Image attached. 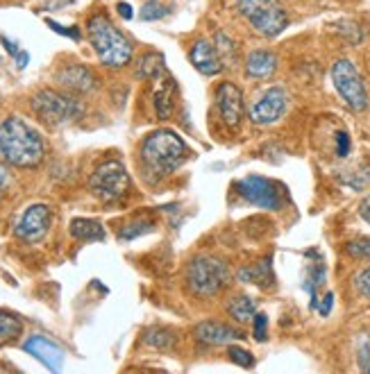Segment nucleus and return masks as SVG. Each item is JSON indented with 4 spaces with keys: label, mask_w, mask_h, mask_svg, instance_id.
<instances>
[{
    "label": "nucleus",
    "mask_w": 370,
    "mask_h": 374,
    "mask_svg": "<svg viewBox=\"0 0 370 374\" xmlns=\"http://www.w3.org/2000/svg\"><path fill=\"white\" fill-rule=\"evenodd\" d=\"M195 338H198L202 345H230L232 341H239L243 338V333L227 327V324H220V322H212V320H205L200 322L198 327L193 329Z\"/></svg>",
    "instance_id": "obj_16"
},
{
    "label": "nucleus",
    "mask_w": 370,
    "mask_h": 374,
    "mask_svg": "<svg viewBox=\"0 0 370 374\" xmlns=\"http://www.w3.org/2000/svg\"><path fill=\"white\" fill-rule=\"evenodd\" d=\"M332 304H334V295L327 293V295L323 297V302H320V306H318V313L323 316V318H327V316L332 313Z\"/></svg>",
    "instance_id": "obj_36"
},
{
    "label": "nucleus",
    "mask_w": 370,
    "mask_h": 374,
    "mask_svg": "<svg viewBox=\"0 0 370 374\" xmlns=\"http://www.w3.org/2000/svg\"><path fill=\"white\" fill-rule=\"evenodd\" d=\"M227 356H230L232 363H237V365H241V368H252V365H255L252 354L248 352V349L239 347V345H230Z\"/></svg>",
    "instance_id": "obj_29"
},
{
    "label": "nucleus",
    "mask_w": 370,
    "mask_h": 374,
    "mask_svg": "<svg viewBox=\"0 0 370 374\" xmlns=\"http://www.w3.org/2000/svg\"><path fill=\"white\" fill-rule=\"evenodd\" d=\"M71 236L78 241H103L105 239V229L103 224L93 220V218H73L71 220Z\"/></svg>",
    "instance_id": "obj_19"
},
{
    "label": "nucleus",
    "mask_w": 370,
    "mask_h": 374,
    "mask_svg": "<svg viewBox=\"0 0 370 374\" xmlns=\"http://www.w3.org/2000/svg\"><path fill=\"white\" fill-rule=\"evenodd\" d=\"M345 252H348L352 259H370V236L345 243Z\"/></svg>",
    "instance_id": "obj_27"
},
{
    "label": "nucleus",
    "mask_w": 370,
    "mask_h": 374,
    "mask_svg": "<svg viewBox=\"0 0 370 374\" xmlns=\"http://www.w3.org/2000/svg\"><path fill=\"white\" fill-rule=\"evenodd\" d=\"M0 41H3V46H5V50H7L9 55H14V57H16V55L21 53V50H19V46H16L14 41H9L7 36H0Z\"/></svg>",
    "instance_id": "obj_39"
},
{
    "label": "nucleus",
    "mask_w": 370,
    "mask_h": 374,
    "mask_svg": "<svg viewBox=\"0 0 370 374\" xmlns=\"http://www.w3.org/2000/svg\"><path fill=\"white\" fill-rule=\"evenodd\" d=\"M239 281L243 284H257V286H270L273 284V270H270V259L259 261L252 266H243L239 270Z\"/></svg>",
    "instance_id": "obj_20"
},
{
    "label": "nucleus",
    "mask_w": 370,
    "mask_h": 374,
    "mask_svg": "<svg viewBox=\"0 0 370 374\" xmlns=\"http://www.w3.org/2000/svg\"><path fill=\"white\" fill-rule=\"evenodd\" d=\"M237 191L243 199H248L250 204L266 209V211H277L282 207V191L275 182H270L259 175H248L241 182H237Z\"/></svg>",
    "instance_id": "obj_9"
},
{
    "label": "nucleus",
    "mask_w": 370,
    "mask_h": 374,
    "mask_svg": "<svg viewBox=\"0 0 370 374\" xmlns=\"http://www.w3.org/2000/svg\"><path fill=\"white\" fill-rule=\"evenodd\" d=\"M166 14H168V7L166 5L157 3V0H148V3L139 11V19L141 21H159V19H164Z\"/></svg>",
    "instance_id": "obj_26"
},
{
    "label": "nucleus",
    "mask_w": 370,
    "mask_h": 374,
    "mask_svg": "<svg viewBox=\"0 0 370 374\" xmlns=\"http://www.w3.org/2000/svg\"><path fill=\"white\" fill-rule=\"evenodd\" d=\"M23 349H26L30 356H34L36 360H41V363L53 372H59L61 365H64V352L48 338H43V336H32V338L26 341Z\"/></svg>",
    "instance_id": "obj_14"
},
{
    "label": "nucleus",
    "mask_w": 370,
    "mask_h": 374,
    "mask_svg": "<svg viewBox=\"0 0 370 374\" xmlns=\"http://www.w3.org/2000/svg\"><path fill=\"white\" fill-rule=\"evenodd\" d=\"M153 227H155V224H153L150 220H139V222L128 224V227H123L118 236H120L123 241H132V239H137V236H141V234H145V232H150Z\"/></svg>",
    "instance_id": "obj_28"
},
{
    "label": "nucleus",
    "mask_w": 370,
    "mask_h": 374,
    "mask_svg": "<svg viewBox=\"0 0 370 374\" xmlns=\"http://www.w3.org/2000/svg\"><path fill=\"white\" fill-rule=\"evenodd\" d=\"M352 284H354V291L356 293L364 295V297H370V268H364V270L356 272Z\"/></svg>",
    "instance_id": "obj_33"
},
{
    "label": "nucleus",
    "mask_w": 370,
    "mask_h": 374,
    "mask_svg": "<svg viewBox=\"0 0 370 374\" xmlns=\"http://www.w3.org/2000/svg\"><path fill=\"white\" fill-rule=\"evenodd\" d=\"M166 71L164 64V57L159 53H145L139 57V64H137V78L141 80H159Z\"/></svg>",
    "instance_id": "obj_21"
},
{
    "label": "nucleus",
    "mask_w": 370,
    "mask_h": 374,
    "mask_svg": "<svg viewBox=\"0 0 370 374\" xmlns=\"http://www.w3.org/2000/svg\"><path fill=\"white\" fill-rule=\"evenodd\" d=\"M30 105H32V111L36 114V118L46 125H53V128L66 120L78 118L82 114V105L76 98L53 91V89H41L39 93H34Z\"/></svg>",
    "instance_id": "obj_6"
},
{
    "label": "nucleus",
    "mask_w": 370,
    "mask_h": 374,
    "mask_svg": "<svg viewBox=\"0 0 370 374\" xmlns=\"http://www.w3.org/2000/svg\"><path fill=\"white\" fill-rule=\"evenodd\" d=\"M175 91H178V82L173 80V78H162L157 84V89H155V111H157V116L162 118V120H168L170 114H173V107H175Z\"/></svg>",
    "instance_id": "obj_18"
},
{
    "label": "nucleus",
    "mask_w": 370,
    "mask_h": 374,
    "mask_svg": "<svg viewBox=\"0 0 370 374\" xmlns=\"http://www.w3.org/2000/svg\"><path fill=\"white\" fill-rule=\"evenodd\" d=\"M216 109L227 128L234 130L241 125L245 105H243V93L234 82H220L216 86Z\"/></svg>",
    "instance_id": "obj_12"
},
{
    "label": "nucleus",
    "mask_w": 370,
    "mask_h": 374,
    "mask_svg": "<svg viewBox=\"0 0 370 374\" xmlns=\"http://www.w3.org/2000/svg\"><path fill=\"white\" fill-rule=\"evenodd\" d=\"M28 53H19L16 55V64H19V68H26V64H28Z\"/></svg>",
    "instance_id": "obj_41"
},
{
    "label": "nucleus",
    "mask_w": 370,
    "mask_h": 374,
    "mask_svg": "<svg viewBox=\"0 0 370 374\" xmlns=\"http://www.w3.org/2000/svg\"><path fill=\"white\" fill-rule=\"evenodd\" d=\"M189 59L195 66V71H200L202 75H209V78H214V75H218L225 68V61H223V57H220L216 43L209 41V39L195 41L191 53H189Z\"/></svg>",
    "instance_id": "obj_13"
},
{
    "label": "nucleus",
    "mask_w": 370,
    "mask_h": 374,
    "mask_svg": "<svg viewBox=\"0 0 370 374\" xmlns=\"http://www.w3.org/2000/svg\"><path fill=\"white\" fill-rule=\"evenodd\" d=\"M227 311H230V316L237 322H248L257 313V302L248 295H237V297L230 299Z\"/></svg>",
    "instance_id": "obj_22"
},
{
    "label": "nucleus",
    "mask_w": 370,
    "mask_h": 374,
    "mask_svg": "<svg viewBox=\"0 0 370 374\" xmlns=\"http://www.w3.org/2000/svg\"><path fill=\"white\" fill-rule=\"evenodd\" d=\"M356 360H359V368L370 374V333H366L359 341V349H356Z\"/></svg>",
    "instance_id": "obj_31"
},
{
    "label": "nucleus",
    "mask_w": 370,
    "mask_h": 374,
    "mask_svg": "<svg viewBox=\"0 0 370 374\" xmlns=\"http://www.w3.org/2000/svg\"><path fill=\"white\" fill-rule=\"evenodd\" d=\"M287 107H289L287 91L279 89V86H273V89H268L250 107V120L255 125H262V128L264 125H273L287 114Z\"/></svg>",
    "instance_id": "obj_11"
},
{
    "label": "nucleus",
    "mask_w": 370,
    "mask_h": 374,
    "mask_svg": "<svg viewBox=\"0 0 370 374\" xmlns=\"http://www.w3.org/2000/svg\"><path fill=\"white\" fill-rule=\"evenodd\" d=\"M332 82H334V89L352 111H364L368 107V91L364 78L350 59H339L332 66Z\"/></svg>",
    "instance_id": "obj_8"
},
{
    "label": "nucleus",
    "mask_w": 370,
    "mask_h": 374,
    "mask_svg": "<svg viewBox=\"0 0 370 374\" xmlns=\"http://www.w3.org/2000/svg\"><path fill=\"white\" fill-rule=\"evenodd\" d=\"M91 193L103 199V202H118L120 197H125L130 189V175L125 166L116 159L103 161L91 175Z\"/></svg>",
    "instance_id": "obj_7"
},
{
    "label": "nucleus",
    "mask_w": 370,
    "mask_h": 374,
    "mask_svg": "<svg viewBox=\"0 0 370 374\" xmlns=\"http://www.w3.org/2000/svg\"><path fill=\"white\" fill-rule=\"evenodd\" d=\"M116 9H118L120 19H125V21H132V19H134V9H132V5H128V3H118Z\"/></svg>",
    "instance_id": "obj_37"
},
{
    "label": "nucleus",
    "mask_w": 370,
    "mask_h": 374,
    "mask_svg": "<svg viewBox=\"0 0 370 374\" xmlns=\"http://www.w3.org/2000/svg\"><path fill=\"white\" fill-rule=\"evenodd\" d=\"M339 34H343V36H348V41L350 43H359L361 39H364V32H361V28L356 23H352V21H341L339 25Z\"/></svg>",
    "instance_id": "obj_30"
},
{
    "label": "nucleus",
    "mask_w": 370,
    "mask_h": 374,
    "mask_svg": "<svg viewBox=\"0 0 370 374\" xmlns=\"http://www.w3.org/2000/svg\"><path fill=\"white\" fill-rule=\"evenodd\" d=\"M7 184H9V172L5 166H0V195H3V191L7 189Z\"/></svg>",
    "instance_id": "obj_40"
},
{
    "label": "nucleus",
    "mask_w": 370,
    "mask_h": 374,
    "mask_svg": "<svg viewBox=\"0 0 370 374\" xmlns=\"http://www.w3.org/2000/svg\"><path fill=\"white\" fill-rule=\"evenodd\" d=\"M336 155L341 159H345L350 155V136H348V132H339L336 134Z\"/></svg>",
    "instance_id": "obj_35"
},
{
    "label": "nucleus",
    "mask_w": 370,
    "mask_h": 374,
    "mask_svg": "<svg viewBox=\"0 0 370 374\" xmlns=\"http://www.w3.org/2000/svg\"><path fill=\"white\" fill-rule=\"evenodd\" d=\"M189 157V147L180 134L173 130H157L148 134L141 145V161L148 172L168 177Z\"/></svg>",
    "instance_id": "obj_2"
},
{
    "label": "nucleus",
    "mask_w": 370,
    "mask_h": 374,
    "mask_svg": "<svg viewBox=\"0 0 370 374\" xmlns=\"http://www.w3.org/2000/svg\"><path fill=\"white\" fill-rule=\"evenodd\" d=\"M241 16L248 21L257 34L266 39H275L287 30L289 16L277 0H237Z\"/></svg>",
    "instance_id": "obj_5"
},
{
    "label": "nucleus",
    "mask_w": 370,
    "mask_h": 374,
    "mask_svg": "<svg viewBox=\"0 0 370 374\" xmlns=\"http://www.w3.org/2000/svg\"><path fill=\"white\" fill-rule=\"evenodd\" d=\"M359 216L370 224V195H366V197L361 199V204H359Z\"/></svg>",
    "instance_id": "obj_38"
},
{
    "label": "nucleus",
    "mask_w": 370,
    "mask_h": 374,
    "mask_svg": "<svg viewBox=\"0 0 370 374\" xmlns=\"http://www.w3.org/2000/svg\"><path fill=\"white\" fill-rule=\"evenodd\" d=\"M143 343L155 349H170L178 343V336L166 327H150L143 333Z\"/></svg>",
    "instance_id": "obj_24"
},
{
    "label": "nucleus",
    "mask_w": 370,
    "mask_h": 374,
    "mask_svg": "<svg viewBox=\"0 0 370 374\" xmlns=\"http://www.w3.org/2000/svg\"><path fill=\"white\" fill-rule=\"evenodd\" d=\"M51 220L53 214L46 204H32L21 214L14 234L16 239H21L23 243H39L43 236L51 229Z\"/></svg>",
    "instance_id": "obj_10"
},
{
    "label": "nucleus",
    "mask_w": 370,
    "mask_h": 374,
    "mask_svg": "<svg viewBox=\"0 0 370 374\" xmlns=\"http://www.w3.org/2000/svg\"><path fill=\"white\" fill-rule=\"evenodd\" d=\"M46 143L41 134L23 118L11 116L0 123V157L16 168H34L43 161Z\"/></svg>",
    "instance_id": "obj_1"
},
{
    "label": "nucleus",
    "mask_w": 370,
    "mask_h": 374,
    "mask_svg": "<svg viewBox=\"0 0 370 374\" xmlns=\"http://www.w3.org/2000/svg\"><path fill=\"white\" fill-rule=\"evenodd\" d=\"M216 48H218V53L220 57H223V61L227 64H234V59H237V46H234V41L230 39V36L225 32H216V39H214Z\"/></svg>",
    "instance_id": "obj_25"
},
{
    "label": "nucleus",
    "mask_w": 370,
    "mask_h": 374,
    "mask_svg": "<svg viewBox=\"0 0 370 374\" xmlns=\"http://www.w3.org/2000/svg\"><path fill=\"white\" fill-rule=\"evenodd\" d=\"M55 78L61 86H64V89H68L73 93H89V91L96 89V84H98L91 68H86L82 64H71L66 68H61Z\"/></svg>",
    "instance_id": "obj_15"
},
{
    "label": "nucleus",
    "mask_w": 370,
    "mask_h": 374,
    "mask_svg": "<svg viewBox=\"0 0 370 374\" xmlns=\"http://www.w3.org/2000/svg\"><path fill=\"white\" fill-rule=\"evenodd\" d=\"M252 324H255V341L264 343L266 336H268V318H266V313H255Z\"/></svg>",
    "instance_id": "obj_34"
},
{
    "label": "nucleus",
    "mask_w": 370,
    "mask_h": 374,
    "mask_svg": "<svg viewBox=\"0 0 370 374\" xmlns=\"http://www.w3.org/2000/svg\"><path fill=\"white\" fill-rule=\"evenodd\" d=\"M23 331V322L9 313V311L0 308V347L7 345V343H14Z\"/></svg>",
    "instance_id": "obj_23"
},
{
    "label": "nucleus",
    "mask_w": 370,
    "mask_h": 374,
    "mask_svg": "<svg viewBox=\"0 0 370 374\" xmlns=\"http://www.w3.org/2000/svg\"><path fill=\"white\" fill-rule=\"evenodd\" d=\"M277 71V57L270 50H252L245 61V75L255 80H266Z\"/></svg>",
    "instance_id": "obj_17"
},
{
    "label": "nucleus",
    "mask_w": 370,
    "mask_h": 374,
    "mask_svg": "<svg viewBox=\"0 0 370 374\" xmlns=\"http://www.w3.org/2000/svg\"><path fill=\"white\" fill-rule=\"evenodd\" d=\"M230 268L216 256H195L187 268V289L195 297H214L230 286Z\"/></svg>",
    "instance_id": "obj_4"
},
{
    "label": "nucleus",
    "mask_w": 370,
    "mask_h": 374,
    "mask_svg": "<svg viewBox=\"0 0 370 374\" xmlns=\"http://www.w3.org/2000/svg\"><path fill=\"white\" fill-rule=\"evenodd\" d=\"M46 25H48V28H51L53 32H57V34H61V36H68V39H73V41H80V36H82L80 28H76V25H71V28H66V25H59V23L53 21V19H46Z\"/></svg>",
    "instance_id": "obj_32"
},
{
    "label": "nucleus",
    "mask_w": 370,
    "mask_h": 374,
    "mask_svg": "<svg viewBox=\"0 0 370 374\" xmlns=\"http://www.w3.org/2000/svg\"><path fill=\"white\" fill-rule=\"evenodd\" d=\"M86 36L98 59L109 68H123L132 59V43L105 14H93L86 23Z\"/></svg>",
    "instance_id": "obj_3"
}]
</instances>
